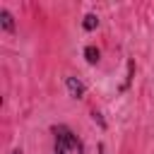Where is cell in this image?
<instances>
[{
    "label": "cell",
    "instance_id": "cell-8",
    "mask_svg": "<svg viewBox=\"0 0 154 154\" xmlns=\"http://www.w3.org/2000/svg\"><path fill=\"white\" fill-rule=\"evenodd\" d=\"M10 154H24V152H22V147H17V149H12Z\"/></svg>",
    "mask_w": 154,
    "mask_h": 154
},
{
    "label": "cell",
    "instance_id": "cell-2",
    "mask_svg": "<svg viewBox=\"0 0 154 154\" xmlns=\"http://www.w3.org/2000/svg\"><path fill=\"white\" fill-rule=\"evenodd\" d=\"M65 87H67V94H70L72 99H82V96L87 94L84 82H82V79H77V77H72V75H67V77H65Z\"/></svg>",
    "mask_w": 154,
    "mask_h": 154
},
{
    "label": "cell",
    "instance_id": "cell-1",
    "mask_svg": "<svg viewBox=\"0 0 154 154\" xmlns=\"http://www.w3.org/2000/svg\"><path fill=\"white\" fill-rule=\"evenodd\" d=\"M53 130V137H55V142H53V154H67L70 149H82V142L77 140V135L67 128V125H53L51 128Z\"/></svg>",
    "mask_w": 154,
    "mask_h": 154
},
{
    "label": "cell",
    "instance_id": "cell-4",
    "mask_svg": "<svg viewBox=\"0 0 154 154\" xmlns=\"http://www.w3.org/2000/svg\"><path fill=\"white\" fill-rule=\"evenodd\" d=\"M84 60L89 63V65H96L99 60H101V51L94 46V43H89V46H84Z\"/></svg>",
    "mask_w": 154,
    "mask_h": 154
},
{
    "label": "cell",
    "instance_id": "cell-6",
    "mask_svg": "<svg viewBox=\"0 0 154 154\" xmlns=\"http://www.w3.org/2000/svg\"><path fill=\"white\" fill-rule=\"evenodd\" d=\"M132 72H135V60H128V75H125V82H123L120 91H125V89L130 87V82H132Z\"/></svg>",
    "mask_w": 154,
    "mask_h": 154
},
{
    "label": "cell",
    "instance_id": "cell-5",
    "mask_svg": "<svg viewBox=\"0 0 154 154\" xmlns=\"http://www.w3.org/2000/svg\"><path fill=\"white\" fill-rule=\"evenodd\" d=\"M96 26H99V17H96L94 12H87L84 19H82V29H84V31H94Z\"/></svg>",
    "mask_w": 154,
    "mask_h": 154
},
{
    "label": "cell",
    "instance_id": "cell-9",
    "mask_svg": "<svg viewBox=\"0 0 154 154\" xmlns=\"http://www.w3.org/2000/svg\"><path fill=\"white\" fill-rule=\"evenodd\" d=\"M79 154H82V152H79Z\"/></svg>",
    "mask_w": 154,
    "mask_h": 154
},
{
    "label": "cell",
    "instance_id": "cell-7",
    "mask_svg": "<svg viewBox=\"0 0 154 154\" xmlns=\"http://www.w3.org/2000/svg\"><path fill=\"white\" fill-rule=\"evenodd\" d=\"M91 118H94V123H99V125H101V130H106V120L101 118V113H96V111H94V113H91Z\"/></svg>",
    "mask_w": 154,
    "mask_h": 154
},
{
    "label": "cell",
    "instance_id": "cell-3",
    "mask_svg": "<svg viewBox=\"0 0 154 154\" xmlns=\"http://www.w3.org/2000/svg\"><path fill=\"white\" fill-rule=\"evenodd\" d=\"M0 29H2L5 34H14V31H17L14 14H12L7 7H0Z\"/></svg>",
    "mask_w": 154,
    "mask_h": 154
}]
</instances>
